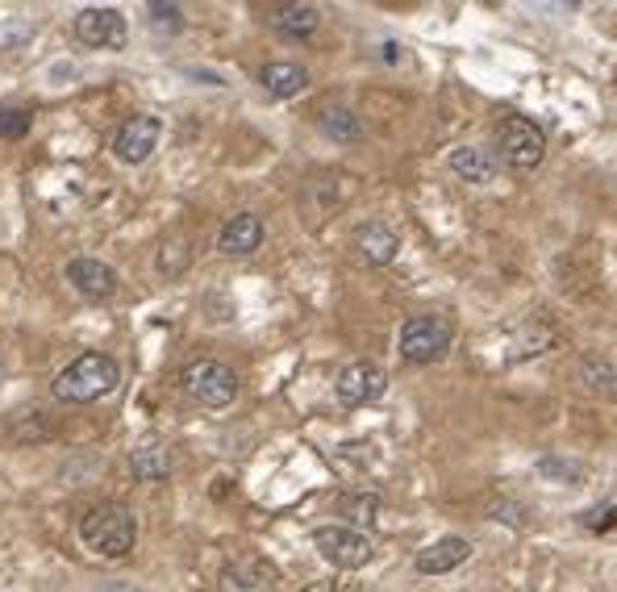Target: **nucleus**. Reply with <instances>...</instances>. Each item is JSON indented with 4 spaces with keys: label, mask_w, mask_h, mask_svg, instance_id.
<instances>
[{
    "label": "nucleus",
    "mask_w": 617,
    "mask_h": 592,
    "mask_svg": "<svg viewBox=\"0 0 617 592\" xmlns=\"http://www.w3.org/2000/svg\"><path fill=\"white\" fill-rule=\"evenodd\" d=\"M146 13H151V22H155V26L180 29V4H151Z\"/></svg>",
    "instance_id": "24"
},
{
    "label": "nucleus",
    "mask_w": 617,
    "mask_h": 592,
    "mask_svg": "<svg viewBox=\"0 0 617 592\" xmlns=\"http://www.w3.org/2000/svg\"><path fill=\"white\" fill-rule=\"evenodd\" d=\"M580 379L589 384L592 392H605V397L617 392V372L605 359H584V363H580Z\"/></svg>",
    "instance_id": "21"
},
{
    "label": "nucleus",
    "mask_w": 617,
    "mask_h": 592,
    "mask_svg": "<svg viewBox=\"0 0 617 592\" xmlns=\"http://www.w3.org/2000/svg\"><path fill=\"white\" fill-rule=\"evenodd\" d=\"M22 38H29L26 22H9V26H0V47H4V51H13Z\"/></svg>",
    "instance_id": "25"
},
{
    "label": "nucleus",
    "mask_w": 617,
    "mask_h": 592,
    "mask_svg": "<svg viewBox=\"0 0 617 592\" xmlns=\"http://www.w3.org/2000/svg\"><path fill=\"white\" fill-rule=\"evenodd\" d=\"M259 246H263V217L259 214L230 217V221L221 226V234H217V250H221V255H234V259L255 255Z\"/></svg>",
    "instance_id": "12"
},
{
    "label": "nucleus",
    "mask_w": 617,
    "mask_h": 592,
    "mask_svg": "<svg viewBox=\"0 0 617 592\" xmlns=\"http://www.w3.org/2000/svg\"><path fill=\"white\" fill-rule=\"evenodd\" d=\"M67 284L88 300H105L117 293V271L101 259H72L67 263Z\"/></svg>",
    "instance_id": "13"
},
{
    "label": "nucleus",
    "mask_w": 617,
    "mask_h": 592,
    "mask_svg": "<svg viewBox=\"0 0 617 592\" xmlns=\"http://www.w3.org/2000/svg\"><path fill=\"white\" fill-rule=\"evenodd\" d=\"M117 384H121L117 359H113V355H101V350H83L80 359H72V363L54 376L51 392L67 404H92V401H101V397H108Z\"/></svg>",
    "instance_id": "1"
},
{
    "label": "nucleus",
    "mask_w": 617,
    "mask_h": 592,
    "mask_svg": "<svg viewBox=\"0 0 617 592\" xmlns=\"http://www.w3.org/2000/svg\"><path fill=\"white\" fill-rule=\"evenodd\" d=\"M29 121V108H0V138H26Z\"/></svg>",
    "instance_id": "22"
},
{
    "label": "nucleus",
    "mask_w": 617,
    "mask_h": 592,
    "mask_svg": "<svg viewBox=\"0 0 617 592\" xmlns=\"http://www.w3.org/2000/svg\"><path fill=\"white\" fill-rule=\"evenodd\" d=\"M343 513L350 517V526H376L380 513H384V501H380L376 492H359V497L343 501Z\"/></svg>",
    "instance_id": "20"
},
{
    "label": "nucleus",
    "mask_w": 617,
    "mask_h": 592,
    "mask_svg": "<svg viewBox=\"0 0 617 592\" xmlns=\"http://www.w3.org/2000/svg\"><path fill=\"white\" fill-rule=\"evenodd\" d=\"M350 246H355V255H359L363 263H372V268H388V263L401 255V239H397L384 221H363V226L350 234Z\"/></svg>",
    "instance_id": "10"
},
{
    "label": "nucleus",
    "mask_w": 617,
    "mask_h": 592,
    "mask_svg": "<svg viewBox=\"0 0 617 592\" xmlns=\"http://www.w3.org/2000/svg\"><path fill=\"white\" fill-rule=\"evenodd\" d=\"M189 268V243H167L159 250V271L163 275H180Z\"/></svg>",
    "instance_id": "23"
},
{
    "label": "nucleus",
    "mask_w": 617,
    "mask_h": 592,
    "mask_svg": "<svg viewBox=\"0 0 617 592\" xmlns=\"http://www.w3.org/2000/svg\"><path fill=\"white\" fill-rule=\"evenodd\" d=\"M259 83H263L268 96L288 101V96H300V92L309 88V72H305L300 63H268V67L259 72Z\"/></svg>",
    "instance_id": "16"
},
{
    "label": "nucleus",
    "mask_w": 617,
    "mask_h": 592,
    "mask_svg": "<svg viewBox=\"0 0 617 592\" xmlns=\"http://www.w3.org/2000/svg\"><path fill=\"white\" fill-rule=\"evenodd\" d=\"M384 388H388V379L380 372L376 363H368V359H355L347 363L338 379H334V397L338 404H347V409H363V404H372L384 397Z\"/></svg>",
    "instance_id": "7"
},
{
    "label": "nucleus",
    "mask_w": 617,
    "mask_h": 592,
    "mask_svg": "<svg viewBox=\"0 0 617 592\" xmlns=\"http://www.w3.org/2000/svg\"><path fill=\"white\" fill-rule=\"evenodd\" d=\"M467 555H472V542L463 539V535H447V539L429 542V546L417 551V571L422 576H442V571L463 564Z\"/></svg>",
    "instance_id": "15"
},
{
    "label": "nucleus",
    "mask_w": 617,
    "mask_h": 592,
    "mask_svg": "<svg viewBox=\"0 0 617 592\" xmlns=\"http://www.w3.org/2000/svg\"><path fill=\"white\" fill-rule=\"evenodd\" d=\"M0 379H4V359H0Z\"/></svg>",
    "instance_id": "27"
},
{
    "label": "nucleus",
    "mask_w": 617,
    "mask_h": 592,
    "mask_svg": "<svg viewBox=\"0 0 617 592\" xmlns=\"http://www.w3.org/2000/svg\"><path fill=\"white\" fill-rule=\"evenodd\" d=\"M492 155L505 163L510 171H535L538 163L547 159V134H542L538 121L522 117V113H510V117L497 121Z\"/></svg>",
    "instance_id": "3"
},
{
    "label": "nucleus",
    "mask_w": 617,
    "mask_h": 592,
    "mask_svg": "<svg viewBox=\"0 0 617 592\" xmlns=\"http://www.w3.org/2000/svg\"><path fill=\"white\" fill-rule=\"evenodd\" d=\"M80 539L88 551L105 555V559H126L138 539L134 513L126 505H97L80 517Z\"/></svg>",
    "instance_id": "2"
},
{
    "label": "nucleus",
    "mask_w": 617,
    "mask_h": 592,
    "mask_svg": "<svg viewBox=\"0 0 617 592\" xmlns=\"http://www.w3.org/2000/svg\"><path fill=\"white\" fill-rule=\"evenodd\" d=\"M455 343V318L447 313H413L401 322V355L409 363H434Z\"/></svg>",
    "instance_id": "4"
},
{
    "label": "nucleus",
    "mask_w": 617,
    "mask_h": 592,
    "mask_svg": "<svg viewBox=\"0 0 617 592\" xmlns=\"http://www.w3.org/2000/svg\"><path fill=\"white\" fill-rule=\"evenodd\" d=\"M447 167L467 184H488V180H497L501 159L492 155V146H459V151L447 155Z\"/></svg>",
    "instance_id": "14"
},
{
    "label": "nucleus",
    "mask_w": 617,
    "mask_h": 592,
    "mask_svg": "<svg viewBox=\"0 0 617 592\" xmlns=\"http://www.w3.org/2000/svg\"><path fill=\"white\" fill-rule=\"evenodd\" d=\"M159 117L155 113H134V117H126L121 121V130L113 134V155L121 163H146L151 155H155V146H159Z\"/></svg>",
    "instance_id": "8"
},
{
    "label": "nucleus",
    "mask_w": 617,
    "mask_h": 592,
    "mask_svg": "<svg viewBox=\"0 0 617 592\" xmlns=\"http://www.w3.org/2000/svg\"><path fill=\"white\" fill-rule=\"evenodd\" d=\"M180 384H184V392H189L196 404H205V409H226V404H234L239 397V376H234V368H226V363H217V359H196L189 363L184 372H180Z\"/></svg>",
    "instance_id": "5"
},
{
    "label": "nucleus",
    "mask_w": 617,
    "mask_h": 592,
    "mask_svg": "<svg viewBox=\"0 0 617 592\" xmlns=\"http://www.w3.org/2000/svg\"><path fill=\"white\" fill-rule=\"evenodd\" d=\"M313 546L322 551V559H330V564L343 567V571L368 567L372 555H376L372 539L363 530H355V526H322V530H313Z\"/></svg>",
    "instance_id": "6"
},
{
    "label": "nucleus",
    "mask_w": 617,
    "mask_h": 592,
    "mask_svg": "<svg viewBox=\"0 0 617 592\" xmlns=\"http://www.w3.org/2000/svg\"><path fill=\"white\" fill-rule=\"evenodd\" d=\"M130 472H134L138 480H167L171 451L163 442H155V438H146V442H138L134 451H130Z\"/></svg>",
    "instance_id": "17"
},
{
    "label": "nucleus",
    "mask_w": 617,
    "mask_h": 592,
    "mask_svg": "<svg viewBox=\"0 0 617 592\" xmlns=\"http://www.w3.org/2000/svg\"><path fill=\"white\" fill-rule=\"evenodd\" d=\"M76 38L83 47H105V51H121L126 38H130V26L117 9H83L76 13Z\"/></svg>",
    "instance_id": "9"
},
{
    "label": "nucleus",
    "mask_w": 617,
    "mask_h": 592,
    "mask_svg": "<svg viewBox=\"0 0 617 592\" xmlns=\"http://www.w3.org/2000/svg\"><path fill=\"white\" fill-rule=\"evenodd\" d=\"M318 126H322L330 138H338V142H359L363 138V126H359V113L347 105H330L322 108V117H318Z\"/></svg>",
    "instance_id": "19"
},
{
    "label": "nucleus",
    "mask_w": 617,
    "mask_h": 592,
    "mask_svg": "<svg viewBox=\"0 0 617 592\" xmlns=\"http://www.w3.org/2000/svg\"><path fill=\"white\" fill-rule=\"evenodd\" d=\"M275 584H280V571L259 555H246L221 571V592H275Z\"/></svg>",
    "instance_id": "11"
},
{
    "label": "nucleus",
    "mask_w": 617,
    "mask_h": 592,
    "mask_svg": "<svg viewBox=\"0 0 617 592\" xmlns=\"http://www.w3.org/2000/svg\"><path fill=\"white\" fill-rule=\"evenodd\" d=\"M497 510H501L497 517H501V522H510V526H522V522H526V517H522V510L513 513V505H497Z\"/></svg>",
    "instance_id": "26"
},
{
    "label": "nucleus",
    "mask_w": 617,
    "mask_h": 592,
    "mask_svg": "<svg viewBox=\"0 0 617 592\" xmlns=\"http://www.w3.org/2000/svg\"><path fill=\"white\" fill-rule=\"evenodd\" d=\"M271 26L288 38H309L313 29L322 26V9L318 4H280L271 13Z\"/></svg>",
    "instance_id": "18"
}]
</instances>
